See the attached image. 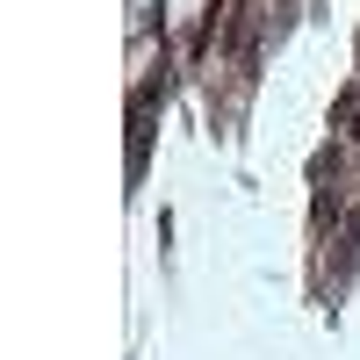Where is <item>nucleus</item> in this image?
I'll return each mask as SVG.
<instances>
[]
</instances>
